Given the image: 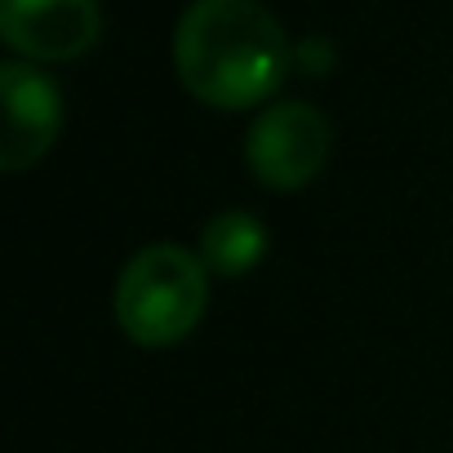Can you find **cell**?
<instances>
[{"instance_id":"5","label":"cell","mask_w":453,"mask_h":453,"mask_svg":"<svg viewBox=\"0 0 453 453\" xmlns=\"http://www.w3.org/2000/svg\"><path fill=\"white\" fill-rule=\"evenodd\" d=\"M0 94H5V138H0V169L23 173L32 169L63 129V94L54 76L32 63L0 67Z\"/></svg>"},{"instance_id":"3","label":"cell","mask_w":453,"mask_h":453,"mask_svg":"<svg viewBox=\"0 0 453 453\" xmlns=\"http://www.w3.org/2000/svg\"><path fill=\"white\" fill-rule=\"evenodd\" d=\"M329 120L311 103H272L245 138L254 178L272 191H298L320 178L329 160Z\"/></svg>"},{"instance_id":"4","label":"cell","mask_w":453,"mask_h":453,"mask_svg":"<svg viewBox=\"0 0 453 453\" xmlns=\"http://www.w3.org/2000/svg\"><path fill=\"white\" fill-rule=\"evenodd\" d=\"M0 36L32 63H72L103 41L98 0H0Z\"/></svg>"},{"instance_id":"1","label":"cell","mask_w":453,"mask_h":453,"mask_svg":"<svg viewBox=\"0 0 453 453\" xmlns=\"http://www.w3.org/2000/svg\"><path fill=\"white\" fill-rule=\"evenodd\" d=\"M289 63V36L263 0H191L173 27L178 81L218 111H245L272 98Z\"/></svg>"},{"instance_id":"6","label":"cell","mask_w":453,"mask_h":453,"mask_svg":"<svg viewBox=\"0 0 453 453\" xmlns=\"http://www.w3.org/2000/svg\"><path fill=\"white\" fill-rule=\"evenodd\" d=\"M267 254V226L250 213V209H226L218 218L204 222L200 232V263L213 276H245L263 263Z\"/></svg>"},{"instance_id":"2","label":"cell","mask_w":453,"mask_h":453,"mask_svg":"<svg viewBox=\"0 0 453 453\" xmlns=\"http://www.w3.org/2000/svg\"><path fill=\"white\" fill-rule=\"evenodd\" d=\"M209 307V267L182 245L138 250L116 280V325L134 347L182 342Z\"/></svg>"}]
</instances>
